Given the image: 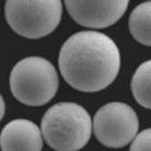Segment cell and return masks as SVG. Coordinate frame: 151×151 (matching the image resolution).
Here are the masks:
<instances>
[{"label":"cell","mask_w":151,"mask_h":151,"mask_svg":"<svg viewBox=\"0 0 151 151\" xmlns=\"http://www.w3.org/2000/svg\"><path fill=\"white\" fill-rule=\"evenodd\" d=\"M59 68L70 86L83 93H96L114 82L121 68L116 44L106 34L84 31L72 35L59 55Z\"/></svg>","instance_id":"6da1fadb"},{"label":"cell","mask_w":151,"mask_h":151,"mask_svg":"<svg viewBox=\"0 0 151 151\" xmlns=\"http://www.w3.org/2000/svg\"><path fill=\"white\" fill-rule=\"evenodd\" d=\"M91 131L89 113L74 102L57 103L47 110L41 120L42 137L55 150H78L89 141Z\"/></svg>","instance_id":"7a4b0ae2"},{"label":"cell","mask_w":151,"mask_h":151,"mask_svg":"<svg viewBox=\"0 0 151 151\" xmlns=\"http://www.w3.org/2000/svg\"><path fill=\"white\" fill-rule=\"evenodd\" d=\"M4 17L17 34L28 39L49 35L60 24L61 0H7Z\"/></svg>","instance_id":"277c9868"},{"label":"cell","mask_w":151,"mask_h":151,"mask_svg":"<svg viewBox=\"0 0 151 151\" xmlns=\"http://www.w3.org/2000/svg\"><path fill=\"white\" fill-rule=\"evenodd\" d=\"M131 86L136 101L141 106L151 110V60L138 66Z\"/></svg>","instance_id":"9c48e42d"},{"label":"cell","mask_w":151,"mask_h":151,"mask_svg":"<svg viewBox=\"0 0 151 151\" xmlns=\"http://www.w3.org/2000/svg\"><path fill=\"white\" fill-rule=\"evenodd\" d=\"M4 111H6V106H4V100L2 96L0 95V121L2 120L4 115Z\"/></svg>","instance_id":"8fae6325"},{"label":"cell","mask_w":151,"mask_h":151,"mask_svg":"<svg viewBox=\"0 0 151 151\" xmlns=\"http://www.w3.org/2000/svg\"><path fill=\"white\" fill-rule=\"evenodd\" d=\"M139 121L133 108L123 102L101 106L93 117V134L100 144L121 148L131 144L137 135Z\"/></svg>","instance_id":"5b68a950"},{"label":"cell","mask_w":151,"mask_h":151,"mask_svg":"<svg viewBox=\"0 0 151 151\" xmlns=\"http://www.w3.org/2000/svg\"><path fill=\"white\" fill-rule=\"evenodd\" d=\"M64 4L77 24L88 28H104L123 17L129 0H64Z\"/></svg>","instance_id":"8992f818"},{"label":"cell","mask_w":151,"mask_h":151,"mask_svg":"<svg viewBox=\"0 0 151 151\" xmlns=\"http://www.w3.org/2000/svg\"><path fill=\"white\" fill-rule=\"evenodd\" d=\"M131 144V150H151V128L136 135Z\"/></svg>","instance_id":"30bf717a"},{"label":"cell","mask_w":151,"mask_h":151,"mask_svg":"<svg viewBox=\"0 0 151 151\" xmlns=\"http://www.w3.org/2000/svg\"><path fill=\"white\" fill-rule=\"evenodd\" d=\"M10 88L21 103L31 106H44L58 91V73L48 60L28 57L17 62L12 69Z\"/></svg>","instance_id":"3957f363"},{"label":"cell","mask_w":151,"mask_h":151,"mask_svg":"<svg viewBox=\"0 0 151 151\" xmlns=\"http://www.w3.org/2000/svg\"><path fill=\"white\" fill-rule=\"evenodd\" d=\"M42 146L44 137L40 128L24 119L11 121L0 134L2 150H40Z\"/></svg>","instance_id":"52a82bcc"},{"label":"cell","mask_w":151,"mask_h":151,"mask_svg":"<svg viewBox=\"0 0 151 151\" xmlns=\"http://www.w3.org/2000/svg\"><path fill=\"white\" fill-rule=\"evenodd\" d=\"M128 26L132 36L145 46L151 47V1L142 2L131 13Z\"/></svg>","instance_id":"ba28073f"}]
</instances>
